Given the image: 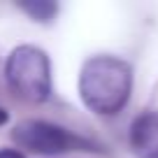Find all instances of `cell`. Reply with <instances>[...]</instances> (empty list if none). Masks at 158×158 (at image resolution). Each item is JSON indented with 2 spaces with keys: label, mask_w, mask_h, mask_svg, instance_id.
<instances>
[{
  "label": "cell",
  "mask_w": 158,
  "mask_h": 158,
  "mask_svg": "<svg viewBox=\"0 0 158 158\" xmlns=\"http://www.w3.org/2000/svg\"><path fill=\"white\" fill-rule=\"evenodd\" d=\"M133 91V68L118 56L89 58L79 72V95L95 114L112 116L126 107Z\"/></svg>",
  "instance_id": "obj_1"
},
{
  "label": "cell",
  "mask_w": 158,
  "mask_h": 158,
  "mask_svg": "<svg viewBox=\"0 0 158 158\" xmlns=\"http://www.w3.org/2000/svg\"><path fill=\"white\" fill-rule=\"evenodd\" d=\"M5 79L12 93L28 102H44L51 95V63L47 51L33 44H21L5 60Z\"/></svg>",
  "instance_id": "obj_2"
},
{
  "label": "cell",
  "mask_w": 158,
  "mask_h": 158,
  "mask_svg": "<svg viewBox=\"0 0 158 158\" xmlns=\"http://www.w3.org/2000/svg\"><path fill=\"white\" fill-rule=\"evenodd\" d=\"M12 137L16 139V144H21L23 149H30L35 153H63L77 147V144H81L65 128L49 123V121H35V118L21 121L14 128Z\"/></svg>",
  "instance_id": "obj_3"
},
{
  "label": "cell",
  "mask_w": 158,
  "mask_h": 158,
  "mask_svg": "<svg viewBox=\"0 0 158 158\" xmlns=\"http://www.w3.org/2000/svg\"><path fill=\"white\" fill-rule=\"evenodd\" d=\"M130 144L139 158H158V112H147L135 118Z\"/></svg>",
  "instance_id": "obj_4"
},
{
  "label": "cell",
  "mask_w": 158,
  "mask_h": 158,
  "mask_svg": "<svg viewBox=\"0 0 158 158\" xmlns=\"http://www.w3.org/2000/svg\"><path fill=\"white\" fill-rule=\"evenodd\" d=\"M21 10L30 16V19L37 21H51L58 12V5L56 2H49V0H35V2H21Z\"/></svg>",
  "instance_id": "obj_5"
},
{
  "label": "cell",
  "mask_w": 158,
  "mask_h": 158,
  "mask_svg": "<svg viewBox=\"0 0 158 158\" xmlns=\"http://www.w3.org/2000/svg\"><path fill=\"white\" fill-rule=\"evenodd\" d=\"M0 158H26L19 149H0Z\"/></svg>",
  "instance_id": "obj_6"
},
{
  "label": "cell",
  "mask_w": 158,
  "mask_h": 158,
  "mask_svg": "<svg viewBox=\"0 0 158 158\" xmlns=\"http://www.w3.org/2000/svg\"><path fill=\"white\" fill-rule=\"evenodd\" d=\"M7 118H10V116H7V112L0 107V126H5V123H7Z\"/></svg>",
  "instance_id": "obj_7"
}]
</instances>
